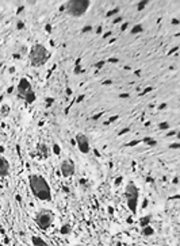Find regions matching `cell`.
Instances as JSON below:
<instances>
[{
  "label": "cell",
  "mask_w": 180,
  "mask_h": 246,
  "mask_svg": "<svg viewBox=\"0 0 180 246\" xmlns=\"http://www.w3.org/2000/svg\"><path fill=\"white\" fill-rule=\"evenodd\" d=\"M28 184H30V189L33 195L37 199L42 201H49L52 200V189H50L49 184H47L46 179L41 175H31L28 177Z\"/></svg>",
  "instance_id": "cell-1"
},
{
  "label": "cell",
  "mask_w": 180,
  "mask_h": 246,
  "mask_svg": "<svg viewBox=\"0 0 180 246\" xmlns=\"http://www.w3.org/2000/svg\"><path fill=\"white\" fill-rule=\"evenodd\" d=\"M110 35H111V33H110V31H108V33H106V34H104V35H103V39H107V38H108Z\"/></svg>",
  "instance_id": "cell-41"
},
{
  "label": "cell",
  "mask_w": 180,
  "mask_h": 246,
  "mask_svg": "<svg viewBox=\"0 0 180 246\" xmlns=\"http://www.w3.org/2000/svg\"><path fill=\"white\" fill-rule=\"evenodd\" d=\"M178 49H179L178 46H176V47H173V49H171L169 52H168V54H173V53H175V52H176V50H178Z\"/></svg>",
  "instance_id": "cell-35"
},
{
  "label": "cell",
  "mask_w": 180,
  "mask_h": 246,
  "mask_svg": "<svg viewBox=\"0 0 180 246\" xmlns=\"http://www.w3.org/2000/svg\"><path fill=\"white\" fill-rule=\"evenodd\" d=\"M125 196H126V200H127L129 210H130L133 214H135L137 212V208H138L140 191H138V188L135 187L133 183H129L127 184V187H126V189H125Z\"/></svg>",
  "instance_id": "cell-5"
},
{
  "label": "cell",
  "mask_w": 180,
  "mask_h": 246,
  "mask_svg": "<svg viewBox=\"0 0 180 246\" xmlns=\"http://www.w3.org/2000/svg\"><path fill=\"white\" fill-rule=\"evenodd\" d=\"M2 100H3V96H0V103H2Z\"/></svg>",
  "instance_id": "cell-52"
},
{
  "label": "cell",
  "mask_w": 180,
  "mask_h": 246,
  "mask_svg": "<svg viewBox=\"0 0 180 246\" xmlns=\"http://www.w3.org/2000/svg\"><path fill=\"white\" fill-rule=\"evenodd\" d=\"M108 212H110V214H112V212H114V210H112L111 207H108Z\"/></svg>",
  "instance_id": "cell-50"
},
{
  "label": "cell",
  "mask_w": 180,
  "mask_h": 246,
  "mask_svg": "<svg viewBox=\"0 0 180 246\" xmlns=\"http://www.w3.org/2000/svg\"><path fill=\"white\" fill-rule=\"evenodd\" d=\"M71 231V227H69V225H64L61 227V234H68V233Z\"/></svg>",
  "instance_id": "cell-17"
},
{
  "label": "cell",
  "mask_w": 180,
  "mask_h": 246,
  "mask_svg": "<svg viewBox=\"0 0 180 246\" xmlns=\"http://www.w3.org/2000/svg\"><path fill=\"white\" fill-rule=\"evenodd\" d=\"M9 173V164L6 158L0 156V177H6Z\"/></svg>",
  "instance_id": "cell-9"
},
{
  "label": "cell",
  "mask_w": 180,
  "mask_h": 246,
  "mask_svg": "<svg viewBox=\"0 0 180 246\" xmlns=\"http://www.w3.org/2000/svg\"><path fill=\"white\" fill-rule=\"evenodd\" d=\"M66 93H68V95H72V89H71V88H68V89H66Z\"/></svg>",
  "instance_id": "cell-47"
},
{
  "label": "cell",
  "mask_w": 180,
  "mask_h": 246,
  "mask_svg": "<svg viewBox=\"0 0 180 246\" xmlns=\"http://www.w3.org/2000/svg\"><path fill=\"white\" fill-rule=\"evenodd\" d=\"M178 147H180V143H172V145H169V149H178Z\"/></svg>",
  "instance_id": "cell-28"
},
{
  "label": "cell",
  "mask_w": 180,
  "mask_h": 246,
  "mask_svg": "<svg viewBox=\"0 0 180 246\" xmlns=\"http://www.w3.org/2000/svg\"><path fill=\"white\" fill-rule=\"evenodd\" d=\"M164 108H167V104L165 103H163V104H160V106H159V110H164Z\"/></svg>",
  "instance_id": "cell-37"
},
{
  "label": "cell",
  "mask_w": 180,
  "mask_h": 246,
  "mask_svg": "<svg viewBox=\"0 0 180 246\" xmlns=\"http://www.w3.org/2000/svg\"><path fill=\"white\" fill-rule=\"evenodd\" d=\"M3 151H4V147H3V146H0V153H3Z\"/></svg>",
  "instance_id": "cell-51"
},
{
  "label": "cell",
  "mask_w": 180,
  "mask_h": 246,
  "mask_svg": "<svg viewBox=\"0 0 180 246\" xmlns=\"http://www.w3.org/2000/svg\"><path fill=\"white\" fill-rule=\"evenodd\" d=\"M121 181H122V177H118V179L115 180V185H119V184H121Z\"/></svg>",
  "instance_id": "cell-38"
},
{
  "label": "cell",
  "mask_w": 180,
  "mask_h": 246,
  "mask_svg": "<svg viewBox=\"0 0 180 246\" xmlns=\"http://www.w3.org/2000/svg\"><path fill=\"white\" fill-rule=\"evenodd\" d=\"M102 115H103V114H102V112H99V114H96V115H94V116H92V119H94V121H97V119H99Z\"/></svg>",
  "instance_id": "cell-31"
},
{
  "label": "cell",
  "mask_w": 180,
  "mask_h": 246,
  "mask_svg": "<svg viewBox=\"0 0 180 246\" xmlns=\"http://www.w3.org/2000/svg\"><path fill=\"white\" fill-rule=\"evenodd\" d=\"M60 170H61V175L64 177H71V176L75 175V164L69 160H64L61 162Z\"/></svg>",
  "instance_id": "cell-8"
},
{
  "label": "cell",
  "mask_w": 180,
  "mask_h": 246,
  "mask_svg": "<svg viewBox=\"0 0 180 246\" xmlns=\"http://www.w3.org/2000/svg\"><path fill=\"white\" fill-rule=\"evenodd\" d=\"M108 62H118V58H110Z\"/></svg>",
  "instance_id": "cell-44"
},
{
  "label": "cell",
  "mask_w": 180,
  "mask_h": 246,
  "mask_svg": "<svg viewBox=\"0 0 180 246\" xmlns=\"http://www.w3.org/2000/svg\"><path fill=\"white\" fill-rule=\"evenodd\" d=\"M75 141H76V145H77L79 150H80L81 153H83V154L90 153L91 147H90V141H88L87 135L83 134V132H79V134L76 135V139Z\"/></svg>",
  "instance_id": "cell-7"
},
{
  "label": "cell",
  "mask_w": 180,
  "mask_h": 246,
  "mask_svg": "<svg viewBox=\"0 0 180 246\" xmlns=\"http://www.w3.org/2000/svg\"><path fill=\"white\" fill-rule=\"evenodd\" d=\"M31 242H33L34 246H49L47 242L43 238H41L39 235H33L31 237Z\"/></svg>",
  "instance_id": "cell-11"
},
{
  "label": "cell",
  "mask_w": 180,
  "mask_h": 246,
  "mask_svg": "<svg viewBox=\"0 0 180 246\" xmlns=\"http://www.w3.org/2000/svg\"><path fill=\"white\" fill-rule=\"evenodd\" d=\"M172 23H173V24H179L180 22L178 20V19H173V20H172Z\"/></svg>",
  "instance_id": "cell-45"
},
{
  "label": "cell",
  "mask_w": 180,
  "mask_h": 246,
  "mask_svg": "<svg viewBox=\"0 0 180 246\" xmlns=\"http://www.w3.org/2000/svg\"><path fill=\"white\" fill-rule=\"evenodd\" d=\"M138 143H140V141H138V139H134V141L129 142V143H127V146H135V145H138Z\"/></svg>",
  "instance_id": "cell-25"
},
{
  "label": "cell",
  "mask_w": 180,
  "mask_h": 246,
  "mask_svg": "<svg viewBox=\"0 0 180 246\" xmlns=\"http://www.w3.org/2000/svg\"><path fill=\"white\" fill-rule=\"evenodd\" d=\"M8 112H9V107L8 106H4V107H3V115H6V114L8 115Z\"/></svg>",
  "instance_id": "cell-27"
},
{
  "label": "cell",
  "mask_w": 180,
  "mask_h": 246,
  "mask_svg": "<svg viewBox=\"0 0 180 246\" xmlns=\"http://www.w3.org/2000/svg\"><path fill=\"white\" fill-rule=\"evenodd\" d=\"M12 91H14V87H11V88H8V93H11Z\"/></svg>",
  "instance_id": "cell-49"
},
{
  "label": "cell",
  "mask_w": 180,
  "mask_h": 246,
  "mask_svg": "<svg viewBox=\"0 0 180 246\" xmlns=\"http://www.w3.org/2000/svg\"><path fill=\"white\" fill-rule=\"evenodd\" d=\"M122 20V18L121 16H118V18H115V19H114V23H119V22H121Z\"/></svg>",
  "instance_id": "cell-39"
},
{
  "label": "cell",
  "mask_w": 180,
  "mask_h": 246,
  "mask_svg": "<svg viewBox=\"0 0 180 246\" xmlns=\"http://www.w3.org/2000/svg\"><path fill=\"white\" fill-rule=\"evenodd\" d=\"M103 84L104 85H110V84H112V81L111 80H106V81H103Z\"/></svg>",
  "instance_id": "cell-42"
},
{
  "label": "cell",
  "mask_w": 180,
  "mask_h": 246,
  "mask_svg": "<svg viewBox=\"0 0 180 246\" xmlns=\"http://www.w3.org/2000/svg\"><path fill=\"white\" fill-rule=\"evenodd\" d=\"M148 4H149V2H148V0H142V2H140L137 4V9H138V11H142V9L146 7Z\"/></svg>",
  "instance_id": "cell-14"
},
{
  "label": "cell",
  "mask_w": 180,
  "mask_h": 246,
  "mask_svg": "<svg viewBox=\"0 0 180 246\" xmlns=\"http://www.w3.org/2000/svg\"><path fill=\"white\" fill-rule=\"evenodd\" d=\"M18 93L22 99H24L27 103H34L37 100L35 92L33 91V87H31V83L27 80L26 77H22L19 80L18 84Z\"/></svg>",
  "instance_id": "cell-4"
},
{
  "label": "cell",
  "mask_w": 180,
  "mask_h": 246,
  "mask_svg": "<svg viewBox=\"0 0 180 246\" xmlns=\"http://www.w3.org/2000/svg\"><path fill=\"white\" fill-rule=\"evenodd\" d=\"M119 97H122V99H125V97H126V99H127L129 93H121V95H119Z\"/></svg>",
  "instance_id": "cell-36"
},
{
  "label": "cell",
  "mask_w": 180,
  "mask_h": 246,
  "mask_svg": "<svg viewBox=\"0 0 180 246\" xmlns=\"http://www.w3.org/2000/svg\"><path fill=\"white\" fill-rule=\"evenodd\" d=\"M104 64H106L104 61H99V62H96V64H95V68L100 69V68H103V66H104Z\"/></svg>",
  "instance_id": "cell-22"
},
{
  "label": "cell",
  "mask_w": 180,
  "mask_h": 246,
  "mask_svg": "<svg viewBox=\"0 0 180 246\" xmlns=\"http://www.w3.org/2000/svg\"><path fill=\"white\" fill-rule=\"evenodd\" d=\"M17 27L19 28V30H22V28H23V22H20V20H19L18 23H17Z\"/></svg>",
  "instance_id": "cell-33"
},
{
  "label": "cell",
  "mask_w": 180,
  "mask_h": 246,
  "mask_svg": "<svg viewBox=\"0 0 180 246\" xmlns=\"http://www.w3.org/2000/svg\"><path fill=\"white\" fill-rule=\"evenodd\" d=\"M75 246H84V245H75Z\"/></svg>",
  "instance_id": "cell-53"
},
{
  "label": "cell",
  "mask_w": 180,
  "mask_h": 246,
  "mask_svg": "<svg viewBox=\"0 0 180 246\" xmlns=\"http://www.w3.org/2000/svg\"><path fill=\"white\" fill-rule=\"evenodd\" d=\"M53 220H54V214L50 210H41L35 215V225L41 230H47L53 225Z\"/></svg>",
  "instance_id": "cell-6"
},
{
  "label": "cell",
  "mask_w": 180,
  "mask_h": 246,
  "mask_svg": "<svg viewBox=\"0 0 180 246\" xmlns=\"http://www.w3.org/2000/svg\"><path fill=\"white\" fill-rule=\"evenodd\" d=\"M150 219H152V215H145V216H142L141 219H140V225H141L142 227L149 226V225H150Z\"/></svg>",
  "instance_id": "cell-13"
},
{
  "label": "cell",
  "mask_w": 180,
  "mask_h": 246,
  "mask_svg": "<svg viewBox=\"0 0 180 246\" xmlns=\"http://www.w3.org/2000/svg\"><path fill=\"white\" fill-rule=\"evenodd\" d=\"M159 128L160 130H167V128H169V123L168 122H163L159 125Z\"/></svg>",
  "instance_id": "cell-20"
},
{
  "label": "cell",
  "mask_w": 180,
  "mask_h": 246,
  "mask_svg": "<svg viewBox=\"0 0 180 246\" xmlns=\"http://www.w3.org/2000/svg\"><path fill=\"white\" fill-rule=\"evenodd\" d=\"M175 134H178V132H176V131H169L168 132V137H172V135H175Z\"/></svg>",
  "instance_id": "cell-43"
},
{
  "label": "cell",
  "mask_w": 180,
  "mask_h": 246,
  "mask_svg": "<svg viewBox=\"0 0 180 246\" xmlns=\"http://www.w3.org/2000/svg\"><path fill=\"white\" fill-rule=\"evenodd\" d=\"M0 19H2V15H0Z\"/></svg>",
  "instance_id": "cell-54"
},
{
  "label": "cell",
  "mask_w": 180,
  "mask_h": 246,
  "mask_svg": "<svg viewBox=\"0 0 180 246\" xmlns=\"http://www.w3.org/2000/svg\"><path fill=\"white\" fill-rule=\"evenodd\" d=\"M153 234H154V230H153V227H152L150 225L146 226V227H142V235L144 237H150Z\"/></svg>",
  "instance_id": "cell-12"
},
{
  "label": "cell",
  "mask_w": 180,
  "mask_h": 246,
  "mask_svg": "<svg viewBox=\"0 0 180 246\" xmlns=\"http://www.w3.org/2000/svg\"><path fill=\"white\" fill-rule=\"evenodd\" d=\"M150 91H152V87H148V88H145V89H144V91H142V92H141V96H144V95H146L148 92H150Z\"/></svg>",
  "instance_id": "cell-26"
},
{
  "label": "cell",
  "mask_w": 180,
  "mask_h": 246,
  "mask_svg": "<svg viewBox=\"0 0 180 246\" xmlns=\"http://www.w3.org/2000/svg\"><path fill=\"white\" fill-rule=\"evenodd\" d=\"M46 31H47V33H50V31H52V26H50V24H46Z\"/></svg>",
  "instance_id": "cell-40"
},
{
  "label": "cell",
  "mask_w": 180,
  "mask_h": 246,
  "mask_svg": "<svg viewBox=\"0 0 180 246\" xmlns=\"http://www.w3.org/2000/svg\"><path fill=\"white\" fill-rule=\"evenodd\" d=\"M83 100H84V95H80V96L76 99V103H80V102H83Z\"/></svg>",
  "instance_id": "cell-32"
},
{
  "label": "cell",
  "mask_w": 180,
  "mask_h": 246,
  "mask_svg": "<svg viewBox=\"0 0 180 246\" xmlns=\"http://www.w3.org/2000/svg\"><path fill=\"white\" fill-rule=\"evenodd\" d=\"M96 33H97V34H100V33H102V27H100V26L96 28Z\"/></svg>",
  "instance_id": "cell-46"
},
{
  "label": "cell",
  "mask_w": 180,
  "mask_h": 246,
  "mask_svg": "<svg viewBox=\"0 0 180 246\" xmlns=\"http://www.w3.org/2000/svg\"><path fill=\"white\" fill-rule=\"evenodd\" d=\"M28 57H30V64L34 68H39V66L45 65V62L49 58V52L43 45L41 43H35V45L31 46L30 53H28Z\"/></svg>",
  "instance_id": "cell-2"
},
{
  "label": "cell",
  "mask_w": 180,
  "mask_h": 246,
  "mask_svg": "<svg viewBox=\"0 0 180 246\" xmlns=\"http://www.w3.org/2000/svg\"><path fill=\"white\" fill-rule=\"evenodd\" d=\"M53 103H54V99H53V97H47L46 99V107H50Z\"/></svg>",
  "instance_id": "cell-21"
},
{
  "label": "cell",
  "mask_w": 180,
  "mask_h": 246,
  "mask_svg": "<svg viewBox=\"0 0 180 246\" xmlns=\"http://www.w3.org/2000/svg\"><path fill=\"white\" fill-rule=\"evenodd\" d=\"M178 181H179V179H178V177L173 179V184H178Z\"/></svg>",
  "instance_id": "cell-48"
},
{
  "label": "cell",
  "mask_w": 180,
  "mask_h": 246,
  "mask_svg": "<svg viewBox=\"0 0 180 246\" xmlns=\"http://www.w3.org/2000/svg\"><path fill=\"white\" fill-rule=\"evenodd\" d=\"M127 27H129V24H127V22H126V23H123L122 26H121V30H122V31H125Z\"/></svg>",
  "instance_id": "cell-34"
},
{
  "label": "cell",
  "mask_w": 180,
  "mask_h": 246,
  "mask_svg": "<svg viewBox=\"0 0 180 246\" xmlns=\"http://www.w3.org/2000/svg\"><path fill=\"white\" fill-rule=\"evenodd\" d=\"M142 30H144V28H142V24H135L131 30V34H138V33H141Z\"/></svg>",
  "instance_id": "cell-15"
},
{
  "label": "cell",
  "mask_w": 180,
  "mask_h": 246,
  "mask_svg": "<svg viewBox=\"0 0 180 246\" xmlns=\"http://www.w3.org/2000/svg\"><path fill=\"white\" fill-rule=\"evenodd\" d=\"M84 72V69L81 71V68H80V65H76V68H75V74H79V73H83Z\"/></svg>",
  "instance_id": "cell-23"
},
{
  "label": "cell",
  "mask_w": 180,
  "mask_h": 246,
  "mask_svg": "<svg viewBox=\"0 0 180 246\" xmlns=\"http://www.w3.org/2000/svg\"><path fill=\"white\" fill-rule=\"evenodd\" d=\"M90 5H91L90 0H71L64 5V8L68 15H71L73 18H80L87 12Z\"/></svg>",
  "instance_id": "cell-3"
},
{
  "label": "cell",
  "mask_w": 180,
  "mask_h": 246,
  "mask_svg": "<svg viewBox=\"0 0 180 246\" xmlns=\"http://www.w3.org/2000/svg\"><path fill=\"white\" fill-rule=\"evenodd\" d=\"M91 30H92V27L91 26H85V27H83V30L81 31H83V33H88V31H91Z\"/></svg>",
  "instance_id": "cell-29"
},
{
  "label": "cell",
  "mask_w": 180,
  "mask_h": 246,
  "mask_svg": "<svg viewBox=\"0 0 180 246\" xmlns=\"http://www.w3.org/2000/svg\"><path fill=\"white\" fill-rule=\"evenodd\" d=\"M144 142H145V143H148V145H150V146H154V145L157 143L156 141H152V139H150V137H146V138H144Z\"/></svg>",
  "instance_id": "cell-18"
},
{
  "label": "cell",
  "mask_w": 180,
  "mask_h": 246,
  "mask_svg": "<svg viewBox=\"0 0 180 246\" xmlns=\"http://www.w3.org/2000/svg\"><path fill=\"white\" fill-rule=\"evenodd\" d=\"M129 131H130V128H129V127H125V128H122V130L118 132V135H123V134H126V132H129Z\"/></svg>",
  "instance_id": "cell-24"
},
{
  "label": "cell",
  "mask_w": 180,
  "mask_h": 246,
  "mask_svg": "<svg viewBox=\"0 0 180 246\" xmlns=\"http://www.w3.org/2000/svg\"><path fill=\"white\" fill-rule=\"evenodd\" d=\"M53 153H54L56 156H60V154H61V147H60L57 143L53 145Z\"/></svg>",
  "instance_id": "cell-16"
},
{
  "label": "cell",
  "mask_w": 180,
  "mask_h": 246,
  "mask_svg": "<svg viewBox=\"0 0 180 246\" xmlns=\"http://www.w3.org/2000/svg\"><path fill=\"white\" fill-rule=\"evenodd\" d=\"M37 150H38V154H39L41 158H47V157H49L50 150H49V147H47L45 143H39V145H38Z\"/></svg>",
  "instance_id": "cell-10"
},
{
  "label": "cell",
  "mask_w": 180,
  "mask_h": 246,
  "mask_svg": "<svg viewBox=\"0 0 180 246\" xmlns=\"http://www.w3.org/2000/svg\"><path fill=\"white\" fill-rule=\"evenodd\" d=\"M116 119H118V115H115V116H111V118H110V121H108V122H107V123H108V125H110V123L115 122V121H116Z\"/></svg>",
  "instance_id": "cell-30"
},
{
  "label": "cell",
  "mask_w": 180,
  "mask_h": 246,
  "mask_svg": "<svg viewBox=\"0 0 180 246\" xmlns=\"http://www.w3.org/2000/svg\"><path fill=\"white\" fill-rule=\"evenodd\" d=\"M119 12V8L116 7V8H112L111 11H108L107 12V18H110V16H112V15H115V14H118Z\"/></svg>",
  "instance_id": "cell-19"
}]
</instances>
